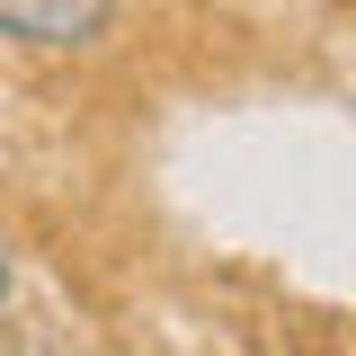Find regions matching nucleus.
Segmentation results:
<instances>
[{
  "instance_id": "obj_2",
  "label": "nucleus",
  "mask_w": 356,
  "mask_h": 356,
  "mask_svg": "<svg viewBox=\"0 0 356 356\" xmlns=\"http://www.w3.org/2000/svg\"><path fill=\"white\" fill-rule=\"evenodd\" d=\"M0 303H9V241H0Z\"/></svg>"
},
{
  "instance_id": "obj_1",
  "label": "nucleus",
  "mask_w": 356,
  "mask_h": 356,
  "mask_svg": "<svg viewBox=\"0 0 356 356\" xmlns=\"http://www.w3.org/2000/svg\"><path fill=\"white\" fill-rule=\"evenodd\" d=\"M107 18H116V0H0L9 44H89Z\"/></svg>"
}]
</instances>
